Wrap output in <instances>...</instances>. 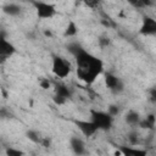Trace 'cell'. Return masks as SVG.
I'll return each instance as SVG.
<instances>
[{
  "mask_svg": "<svg viewBox=\"0 0 156 156\" xmlns=\"http://www.w3.org/2000/svg\"><path fill=\"white\" fill-rule=\"evenodd\" d=\"M67 50L76 58V72L78 78L85 84H93L104 71L102 60L88 52L78 43H69L67 45Z\"/></svg>",
  "mask_w": 156,
  "mask_h": 156,
  "instance_id": "cell-1",
  "label": "cell"
},
{
  "mask_svg": "<svg viewBox=\"0 0 156 156\" xmlns=\"http://www.w3.org/2000/svg\"><path fill=\"white\" fill-rule=\"evenodd\" d=\"M51 71L58 79H63L72 72V65L67 58L54 54L51 56Z\"/></svg>",
  "mask_w": 156,
  "mask_h": 156,
  "instance_id": "cell-2",
  "label": "cell"
},
{
  "mask_svg": "<svg viewBox=\"0 0 156 156\" xmlns=\"http://www.w3.org/2000/svg\"><path fill=\"white\" fill-rule=\"evenodd\" d=\"M90 117L91 122L96 126L99 130L107 132L113 126V117L105 111H98V110H90Z\"/></svg>",
  "mask_w": 156,
  "mask_h": 156,
  "instance_id": "cell-3",
  "label": "cell"
},
{
  "mask_svg": "<svg viewBox=\"0 0 156 156\" xmlns=\"http://www.w3.org/2000/svg\"><path fill=\"white\" fill-rule=\"evenodd\" d=\"M32 5L37 12V16L39 18L43 20H48V18H52L56 15V6L54 4L50 2H45V1H32Z\"/></svg>",
  "mask_w": 156,
  "mask_h": 156,
  "instance_id": "cell-4",
  "label": "cell"
},
{
  "mask_svg": "<svg viewBox=\"0 0 156 156\" xmlns=\"http://www.w3.org/2000/svg\"><path fill=\"white\" fill-rule=\"evenodd\" d=\"M104 79H105V85L106 88L113 93V94H121L124 90V83L122 82V79L119 77H117L116 74H113L112 72H106L104 74Z\"/></svg>",
  "mask_w": 156,
  "mask_h": 156,
  "instance_id": "cell-5",
  "label": "cell"
},
{
  "mask_svg": "<svg viewBox=\"0 0 156 156\" xmlns=\"http://www.w3.org/2000/svg\"><path fill=\"white\" fill-rule=\"evenodd\" d=\"M139 34L141 35H156V18L144 15L141 20V26L139 28Z\"/></svg>",
  "mask_w": 156,
  "mask_h": 156,
  "instance_id": "cell-6",
  "label": "cell"
},
{
  "mask_svg": "<svg viewBox=\"0 0 156 156\" xmlns=\"http://www.w3.org/2000/svg\"><path fill=\"white\" fill-rule=\"evenodd\" d=\"M74 124L78 127V129L80 130V133L87 136L90 138L93 136L99 129L96 128V126L91 122V121H85V119H74Z\"/></svg>",
  "mask_w": 156,
  "mask_h": 156,
  "instance_id": "cell-7",
  "label": "cell"
},
{
  "mask_svg": "<svg viewBox=\"0 0 156 156\" xmlns=\"http://www.w3.org/2000/svg\"><path fill=\"white\" fill-rule=\"evenodd\" d=\"M15 54H16L15 45L11 44L6 38L0 37V58H1V62H4L5 60L10 58Z\"/></svg>",
  "mask_w": 156,
  "mask_h": 156,
  "instance_id": "cell-8",
  "label": "cell"
},
{
  "mask_svg": "<svg viewBox=\"0 0 156 156\" xmlns=\"http://www.w3.org/2000/svg\"><path fill=\"white\" fill-rule=\"evenodd\" d=\"M69 146H71L72 152L76 156H84L87 154V146H85L84 140L77 135H73L69 138Z\"/></svg>",
  "mask_w": 156,
  "mask_h": 156,
  "instance_id": "cell-9",
  "label": "cell"
},
{
  "mask_svg": "<svg viewBox=\"0 0 156 156\" xmlns=\"http://www.w3.org/2000/svg\"><path fill=\"white\" fill-rule=\"evenodd\" d=\"M117 150L121 152L122 156H147V151L144 149H140V147L119 145V146H117Z\"/></svg>",
  "mask_w": 156,
  "mask_h": 156,
  "instance_id": "cell-10",
  "label": "cell"
},
{
  "mask_svg": "<svg viewBox=\"0 0 156 156\" xmlns=\"http://www.w3.org/2000/svg\"><path fill=\"white\" fill-rule=\"evenodd\" d=\"M155 126H156V116L154 113H149L144 118L140 119L138 127L141 129H146V130H154Z\"/></svg>",
  "mask_w": 156,
  "mask_h": 156,
  "instance_id": "cell-11",
  "label": "cell"
},
{
  "mask_svg": "<svg viewBox=\"0 0 156 156\" xmlns=\"http://www.w3.org/2000/svg\"><path fill=\"white\" fill-rule=\"evenodd\" d=\"M54 87H55V93H54V95L61 96V98L66 99L67 101L71 99L72 91H71V89H69L67 85H65V84H62V83H55Z\"/></svg>",
  "mask_w": 156,
  "mask_h": 156,
  "instance_id": "cell-12",
  "label": "cell"
},
{
  "mask_svg": "<svg viewBox=\"0 0 156 156\" xmlns=\"http://www.w3.org/2000/svg\"><path fill=\"white\" fill-rule=\"evenodd\" d=\"M2 11H4L6 15H9V16L16 17V16L21 15L22 7H21L18 4H16V2H7V4H5V5L2 6Z\"/></svg>",
  "mask_w": 156,
  "mask_h": 156,
  "instance_id": "cell-13",
  "label": "cell"
},
{
  "mask_svg": "<svg viewBox=\"0 0 156 156\" xmlns=\"http://www.w3.org/2000/svg\"><path fill=\"white\" fill-rule=\"evenodd\" d=\"M141 117L139 115V112L134 111V110H130L127 112V115L124 116V121L128 126H132V127H135V126H139V122H140Z\"/></svg>",
  "mask_w": 156,
  "mask_h": 156,
  "instance_id": "cell-14",
  "label": "cell"
},
{
  "mask_svg": "<svg viewBox=\"0 0 156 156\" xmlns=\"http://www.w3.org/2000/svg\"><path fill=\"white\" fill-rule=\"evenodd\" d=\"M78 26L74 21H68L66 28H65V32H63V37L65 38H72V37H76L78 34Z\"/></svg>",
  "mask_w": 156,
  "mask_h": 156,
  "instance_id": "cell-15",
  "label": "cell"
},
{
  "mask_svg": "<svg viewBox=\"0 0 156 156\" xmlns=\"http://www.w3.org/2000/svg\"><path fill=\"white\" fill-rule=\"evenodd\" d=\"M26 138L29 141L34 143V144H40L41 143V139H43V136L40 135V133L37 132V130H34V129H28L26 132Z\"/></svg>",
  "mask_w": 156,
  "mask_h": 156,
  "instance_id": "cell-16",
  "label": "cell"
},
{
  "mask_svg": "<svg viewBox=\"0 0 156 156\" xmlns=\"http://www.w3.org/2000/svg\"><path fill=\"white\" fill-rule=\"evenodd\" d=\"M127 138H128V141L130 144V146H136L140 141V138H139V134L135 132V130H132L127 134Z\"/></svg>",
  "mask_w": 156,
  "mask_h": 156,
  "instance_id": "cell-17",
  "label": "cell"
},
{
  "mask_svg": "<svg viewBox=\"0 0 156 156\" xmlns=\"http://www.w3.org/2000/svg\"><path fill=\"white\" fill-rule=\"evenodd\" d=\"M5 154H6V156H24V152L22 150L12 147V146H7L5 149Z\"/></svg>",
  "mask_w": 156,
  "mask_h": 156,
  "instance_id": "cell-18",
  "label": "cell"
},
{
  "mask_svg": "<svg viewBox=\"0 0 156 156\" xmlns=\"http://www.w3.org/2000/svg\"><path fill=\"white\" fill-rule=\"evenodd\" d=\"M98 43L100 45V48H107L111 44V39L107 35H100L98 39Z\"/></svg>",
  "mask_w": 156,
  "mask_h": 156,
  "instance_id": "cell-19",
  "label": "cell"
},
{
  "mask_svg": "<svg viewBox=\"0 0 156 156\" xmlns=\"http://www.w3.org/2000/svg\"><path fill=\"white\" fill-rule=\"evenodd\" d=\"M39 85H40V88H41V89L48 90V89H50V88H51L52 83H51V80H50V79H48V78H40V79H39Z\"/></svg>",
  "mask_w": 156,
  "mask_h": 156,
  "instance_id": "cell-20",
  "label": "cell"
},
{
  "mask_svg": "<svg viewBox=\"0 0 156 156\" xmlns=\"http://www.w3.org/2000/svg\"><path fill=\"white\" fill-rule=\"evenodd\" d=\"M129 5L135 9H145V0H129Z\"/></svg>",
  "mask_w": 156,
  "mask_h": 156,
  "instance_id": "cell-21",
  "label": "cell"
},
{
  "mask_svg": "<svg viewBox=\"0 0 156 156\" xmlns=\"http://www.w3.org/2000/svg\"><path fill=\"white\" fill-rule=\"evenodd\" d=\"M107 112H108L112 117H115V116H117V115L119 113V106L116 105V104H111V105H108V107H107Z\"/></svg>",
  "mask_w": 156,
  "mask_h": 156,
  "instance_id": "cell-22",
  "label": "cell"
},
{
  "mask_svg": "<svg viewBox=\"0 0 156 156\" xmlns=\"http://www.w3.org/2000/svg\"><path fill=\"white\" fill-rule=\"evenodd\" d=\"M149 100L152 104H156V87H154L149 90Z\"/></svg>",
  "mask_w": 156,
  "mask_h": 156,
  "instance_id": "cell-23",
  "label": "cell"
},
{
  "mask_svg": "<svg viewBox=\"0 0 156 156\" xmlns=\"http://www.w3.org/2000/svg\"><path fill=\"white\" fill-rule=\"evenodd\" d=\"M40 145H41V146H44V147H46V149H48V147H50V146H51V139H50L49 136H43Z\"/></svg>",
  "mask_w": 156,
  "mask_h": 156,
  "instance_id": "cell-24",
  "label": "cell"
},
{
  "mask_svg": "<svg viewBox=\"0 0 156 156\" xmlns=\"http://www.w3.org/2000/svg\"><path fill=\"white\" fill-rule=\"evenodd\" d=\"M85 4V6H88V7H91V9H98L99 6H100V1H85L84 2Z\"/></svg>",
  "mask_w": 156,
  "mask_h": 156,
  "instance_id": "cell-25",
  "label": "cell"
},
{
  "mask_svg": "<svg viewBox=\"0 0 156 156\" xmlns=\"http://www.w3.org/2000/svg\"><path fill=\"white\" fill-rule=\"evenodd\" d=\"M44 35H45V37L51 38V37H52V33H51V30H50V29H45V30H44Z\"/></svg>",
  "mask_w": 156,
  "mask_h": 156,
  "instance_id": "cell-26",
  "label": "cell"
}]
</instances>
